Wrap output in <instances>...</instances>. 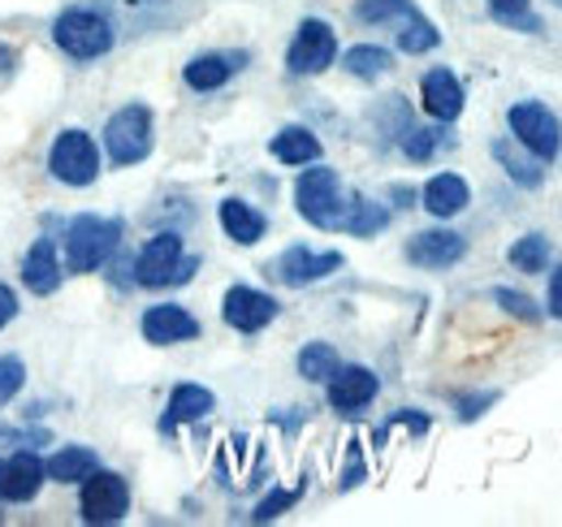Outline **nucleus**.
<instances>
[{
	"label": "nucleus",
	"instance_id": "f257e3e1",
	"mask_svg": "<svg viewBox=\"0 0 562 527\" xmlns=\"http://www.w3.org/2000/svg\"><path fill=\"white\" fill-rule=\"evenodd\" d=\"M122 247V221L113 216H74L66 229V268L70 272H95L113 260Z\"/></svg>",
	"mask_w": 562,
	"mask_h": 527
},
{
	"label": "nucleus",
	"instance_id": "f03ea898",
	"mask_svg": "<svg viewBox=\"0 0 562 527\" xmlns=\"http://www.w3.org/2000/svg\"><path fill=\"white\" fill-rule=\"evenodd\" d=\"M53 40L74 61H95L117 44V31L100 9H66L53 22Z\"/></svg>",
	"mask_w": 562,
	"mask_h": 527
},
{
	"label": "nucleus",
	"instance_id": "7ed1b4c3",
	"mask_svg": "<svg viewBox=\"0 0 562 527\" xmlns=\"http://www.w3.org/2000/svg\"><path fill=\"white\" fill-rule=\"evenodd\" d=\"M195 268H200V260H187V251H182V234L165 229V234L147 238V247L139 251V260H135V285H143V290L182 285V281L195 277Z\"/></svg>",
	"mask_w": 562,
	"mask_h": 527
},
{
	"label": "nucleus",
	"instance_id": "20e7f679",
	"mask_svg": "<svg viewBox=\"0 0 562 527\" xmlns=\"http://www.w3.org/2000/svg\"><path fill=\"white\" fill-rule=\"evenodd\" d=\"M294 203H299V216L316 229H338L347 212V195L334 169H303L294 182Z\"/></svg>",
	"mask_w": 562,
	"mask_h": 527
},
{
	"label": "nucleus",
	"instance_id": "39448f33",
	"mask_svg": "<svg viewBox=\"0 0 562 527\" xmlns=\"http://www.w3.org/2000/svg\"><path fill=\"white\" fill-rule=\"evenodd\" d=\"M151 143H156V122H151V109L147 104H126L109 117L104 126V152L113 165H139L151 156Z\"/></svg>",
	"mask_w": 562,
	"mask_h": 527
},
{
	"label": "nucleus",
	"instance_id": "423d86ee",
	"mask_svg": "<svg viewBox=\"0 0 562 527\" xmlns=\"http://www.w3.org/2000/svg\"><path fill=\"white\" fill-rule=\"evenodd\" d=\"M506 126H510V138H519L537 160H559L562 152V122L537 100H524V104H510L506 113Z\"/></svg>",
	"mask_w": 562,
	"mask_h": 527
},
{
	"label": "nucleus",
	"instance_id": "0eeeda50",
	"mask_svg": "<svg viewBox=\"0 0 562 527\" xmlns=\"http://www.w3.org/2000/svg\"><path fill=\"white\" fill-rule=\"evenodd\" d=\"M78 511H82V524H122L126 511H131V484L117 475V471H91L82 480V493H78Z\"/></svg>",
	"mask_w": 562,
	"mask_h": 527
},
{
	"label": "nucleus",
	"instance_id": "6e6552de",
	"mask_svg": "<svg viewBox=\"0 0 562 527\" xmlns=\"http://www.w3.org/2000/svg\"><path fill=\"white\" fill-rule=\"evenodd\" d=\"M338 57V35L329 22L321 18H303L290 48H285V69L299 74V78H312V74H325Z\"/></svg>",
	"mask_w": 562,
	"mask_h": 527
},
{
	"label": "nucleus",
	"instance_id": "1a4fd4ad",
	"mask_svg": "<svg viewBox=\"0 0 562 527\" xmlns=\"http://www.w3.org/2000/svg\"><path fill=\"white\" fill-rule=\"evenodd\" d=\"M48 169L57 182L66 187H91L100 178V147L87 131H61L53 152H48Z\"/></svg>",
	"mask_w": 562,
	"mask_h": 527
},
{
	"label": "nucleus",
	"instance_id": "9d476101",
	"mask_svg": "<svg viewBox=\"0 0 562 527\" xmlns=\"http://www.w3.org/2000/svg\"><path fill=\"white\" fill-rule=\"evenodd\" d=\"M338 268H342L338 251H312V247H285L278 260L269 264V272L278 277L281 285H294V290L316 285V281L334 277Z\"/></svg>",
	"mask_w": 562,
	"mask_h": 527
},
{
	"label": "nucleus",
	"instance_id": "9b49d317",
	"mask_svg": "<svg viewBox=\"0 0 562 527\" xmlns=\"http://www.w3.org/2000/svg\"><path fill=\"white\" fill-rule=\"evenodd\" d=\"M278 312H281L278 299L265 294V290H251V285H234V290H225V299H221L225 325L238 333H260L265 325L278 321Z\"/></svg>",
	"mask_w": 562,
	"mask_h": 527
},
{
	"label": "nucleus",
	"instance_id": "f8f14e48",
	"mask_svg": "<svg viewBox=\"0 0 562 527\" xmlns=\"http://www.w3.org/2000/svg\"><path fill=\"white\" fill-rule=\"evenodd\" d=\"M329 385V406L334 411H342V415H355V411H363L372 397L381 394V381H376V372L372 368H359V363H338L334 368V377L325 381Z\"/></svg>",
	"mask_w": 562,
	"mask_h": 527
},
{
	"label": "nucleus",
	"instance_id": "ddd939ff",
	"mask_svg": "<svg viewBox=\"0 0 562 527\" xmlns=\"http://www.w3.org/2000/svg\"><path fill=\"white\" fill-rule=\"evenodd\" d=\"M468 256V238L454 234V229H424L407 243V260L428 272H441V268H454V264Z\"/></svg>",
	"mask_w": 562,
	"mask_h": 527
},
{
	"label": "nucleus",
	"instance_id": "4468645a",
	"mask_svg": "<svg viewBox=\"0 0 562 527\" xmlns=\"http://www.w3.org/2000/svg\"><path fill=\"white\" fill-rule=\"evenodd\" d=\"M139 329L151 346H178V341H195L200 337V321L178 303H156V307L143 312Z\"/></svg>",
	"mask_w": 562,
	"mask_h": 527
},
{
	"label": "nucleus",
	"instance_id": "2eb2a0df",
	"mask_svg": "<svg viewBox=\"0 0 562 527\" xmlns=\"http://www.w3.org/2000/svg\"><path fill=\"white\" fill-rule=\"evenodd\" d=\"M48 471L31 450H13L0 459V502H31L44 489Z\"/></svg>",
	"mask_w": 562,
	"mask_h": 527
},
{
	"label": "nucleus",
	"instance_id": "dca6fc26",
	"mask_svg": "<svg viewBox=\"0 0 562 527\" xmlns=\"http://www.w3.org/2000/svg\"><path fill=\"white\" fill-rule=\"evenodd\" d=\"M61 277H66V272H61V256H57L53 238H35L31 251H26V260H22V285H26L31 294L48 299V294L61 290Z\"/></svg>",
	"mask_w": 562,
	"mask_h": 527
},
{
	"label": "nucleus",
	"instance_id": "f3484780",
	"mask_svg": "<svg viewBox=\"0 0 562 527\" xmlns=\"http://www.w3.org/2000/svg\"><path fill=\"white\" fill-rule=\"evenodd\" d=\"M420 100L432 122H454L463 113V82L450 69H428L420 82Z\"/></svg>",
	"mask_w": 562,
	"mask_h": 527
},
{
	"label": "nucleus",
	"instance_id": "a211bd4d",
	"mask_svg": "<svg viewBox=\"0 0 562 527\" xmlns=\"http://www.w3.org/2000/svg\"><path fill=\"white\" fill-rule=\"evenodd\" d=\"M216 411V397L204 385H191L182 381L173 394H169V406H165V419H160V433H178L182 424H200L204 415Z\"/></svg>",
	"mask_w": 562,
	"mask_h": 527
},
{
	"label": "nucleus",
	"instance_id": "6ab92c4d",
	"mask_svg": "<svg viewBox=\"0 0 562 527\" xmlns=\"http://www.w3.org/2000/svg\"><path fill=\"white\" fill-rule=\"evenodd\" d=\"M493 160L506 169V178L524 191H537L546 182V160H537L519 138H497L493 143Z\"/></svg>",
	"mask_w": 562,
	"mask_h": 527
},
{
	"label": "nucleus",
	"instance_id": "aec40b11",
	"mask_svg": "<svg viewBox=\"0 0 562 527\" xmlns=\"http://www.w3.org/2000/svg\"><path fill=\"white\" fill-rule=\"evenodd\" d=\"M243 61H247V53H200V57L187 61L182 78H187L191 91H216L243 69Z\"/></svg>",
	"mask_w": 562,
	"mask_h": 527
},
{
	"label": "nucleus",
	"instance_id": "412c9836",
	"mask_svg": "<svg viewBox=\"0 0 562 527\" xmlns=\"http://www.w3.org/2000/svg\"><path fill=\"white\" fill-rule=\"evenodd\" d=\"M216 216H221V229H225V238H234L238 247H256V243L265 238V229H269L265 212H256L247 199H221Z\"/></svg>",
	"mask_w": 562,
	"mask_h": 527
},
{
	"label": "nucleus",
	"instance_id": "4be33fe9",
	"mask_svg": "<svg viewBox=\"0 0 562 527\" xmlns=\"http://www.w3.org/2000/svg\"><path fill=\"white\" fill-rule=\"evenodd\" d=\"M420 199L437 221H450V216H459V212L472 203V187H468L459 173H437V178L424 182Z\"/></svg>",
	"mask_w": 562,
	"mask_h": 527
},
{
	"label": "nucleus",
	"instance_id": "5701e85b",
	"mask_svg": "<svg viewBox=\"0 0 562 527\" xmlns=\"http://www.w3.org/2000/svg\"><path fill=\"white\" fill-rule=\"evenodd\" d=\"M273 160L281 165H316L321 160V138L307 131V126H285L273 134Z\"/></svg>",
	"mask_w": 562,
	"mask_h": 527
},
{
	"label": "nucleus",
	"instance_id": "b1692460",
	"mask_svg": "<svg viewBox=\"0 0 562 527\" xmlns=\"http://www.w3.org/2000/svg\"><path fill=\"white\" fill-rule=\"evenodd\" d=\"M385 225H390V208H381V203H372V199H363V195H351L338 229H347L355 238H372V234H381Z\"/></svg>",
	"mask_w": 562,
	"mask_h": 527
},
{
	"label": "nucleus",
	"instance_id": "393cba45",
	"mask_svg": "<svg viewBox=\"0 0 562 527\" xmlns=\"http://www.w3.org/2000/svg\"><path fill=\"white\" fill-rule=\"evenodd\" d=\"M95 467H100V459H95L87 446H66V450H57L53 459L44 462L48 480H57V484H82Z\"/></svg>",
	"mask_w": 562,
	"mask_h": 527
},
{
	"label": "nucleus",
	"instance_id": "a878e982",
	"mask_svg": "<svg viewBox=\"0 0 562 527\" xmlns=\"http://www.w3.org/2000/svg\"><path fill=\"white\" fill-rule=\"evenodd\" d=\"M342 66L351 78H363V82H376V78H385L390 69H394V57H390V48H376V44H355L342 53Z\"/></svg>",
	"mask_w": 562,
	"mask_h": 527
},
{
	"label": "nucleus",
	"instance_id": "bb28decb",
	"mask_svg": "<svg viewBox=\"0 0 562 527\" xmlns=\"http://www.w3.org/2000/svg\"><path fill=\"white\" fill-rule=\"evenodd\" d=\"M334 368H338V350L329 346V341H307L303 350H299V377L303 381H329L334 377Z\"/></svg>",
	"mask_w": 562,
	"mask_h": 527
},
{
	"label": "nucleus",
	"instance_id": "cd10ccee",
	"mask_svg": "<svg viewBox=\"0 0 562 527\" xmlns=\"http://www.w3.org/2000/svg\"><path fill=\"white\" fill-rule=\"evenodd\" d=\"M437 44H441V35H437V26L424 18L420 9L403 18V31H398V48H403V53L420 57V53H432Z\"/></svg>",
	"mask_w": 562,
	"mask_h": 527
},
{
	"label": "nucleus",
	"instance_id": "c85d7f7f",
	"mask_svg": "<svg viewBox=\"0 0 562 527\" xmlns=\"http://www.w3.org/2000/svg\"><path fill=\"white\" fill-rule=\"evenodd\" d=\"M407 13H416L412 0H355V18L368 22V26H381V22H403Z\"/></svg>",
	"mask_w": 562,
	"mask_h": 527
},
{
	"label": "nucleus",
	"instance_id": "c756f323",
	"mask_svg": "<svg viewBox=\"0 0 562 527\" xmlns=\"http://www.w3.org/2000/svg\"><path fill=\"white\" fill-rule=\"evenodd\" d=\"M510 264H515L519 272H546V264H550V238L524 234V238L510 247Z\"/></svg>",
	"mask_w": 562,
	"mask_h": 527
},
{
	"label": "nucleus",
	"instance_id": "7c9ffc66",
	"mask_svg": "<svg viewBox=\"0 0 562 527\" xmlns=\"http://www.w3.org/2000/svg\"><path fill=\"white\" fill-rule=\"evenodd\" d=\"M485 4H490L493 18H497L502 26H519V31H528V35H532V31H541V18H537V13H528V4H532V0H485Z\"/></svg>",
	"mask_w": 562,
	"mask_h": 527
},
{
	"label": "nucleus",
	"instance_id": "2f4dec72",
	"mask_svg": "<svg viewBox=\"0 0 562 527\" xmlns=\"http://www.w3.org/2000/svg\"><path fill=\"white\" fill-rule=\"evenodd\" d=\"M26 385V363L18 355H0V406H9Z\"/></svg>",
	"mask_w": 562,
	"mask_h": 527
},
{
	"label": "nucleus",
	"instance_id": "473e14b6",
	"mask_svg": "<svg viewBox=\"0 0 562 527\" xmlns=\"http://www.w3.org/2000/svg\"><path fill=\"white\" fill-rule=\"evenodd\" d=\"M441 138H446V131H420V126H407V131H403V152H407L412 160H428V156L441 147Z\"/></svg>",
	"mask_w": 562,
	"mask_h": 527
},
{
	"label": "nucleus",
	"instance_id": "72a5a7b5",
	"mask_svg": "<svg viewBox=\"0 0 562 527\" xmlns=\"http://www.w3.org/2000/svg\"><path fill=\"white\" fill-rule=\"evenodd\" d=\"M294 502H299V489H273V493L256 506V515H251V519H256V524H273L281 511H290Z\"/></svg>",
	"mask_w": 562,
	"mask_h": 527
},
{
	"label": "nucleus",
	"instance_id": "f704fd0d",
	"mask_svg": "<svg viewBox=\"0 0 562 527\" xmlns=\"http://www.w3.org/2000/svg\"><path fill=\"white\" fill-rule=\"evenodd\" d=\"M493 299L510 312V316H519V321H528V325H537L541 321V307L528 299V294H515V290H493Z\"/></svg>",
	"mask_w": 562,
	"mask_h": 527
},
{
	"label": "nucleus",
	"instance_id": "c9c22d12",
	"mask_svg": "<svg viewBox=\"0 0 562 527\" xmlns=\"http://www.w3.org/2000/svg\"><path fill=\"white\" fill-rule=\"evenodd\" d=\"M493 402H497V394L463 397V402H459V419H463V424H472V419H476V415H485V406H493Z\"/></svg>",
	"mask_w": 562,
	"mask_h": 527
},
{
	"label": "nucleus",
	"instance_id": "e433bc0d",
	"mask_svg": "<svg viewBox=\"0 0 562 527\" xmlns=\"http://www.w3.org/2000/svg\"><path fill=\"white\" fill-rule=\"evenodd\" d=\"M13 316H18V294H13L9 285H0V329H4Z\"/></svg>",
	"mask_w": 562,
	"mask_h": 527
},
{
	"label": "nucleus",
	"instance_id": "4c0bfd02",
	"mask_svg": "<svg viewBox=\"0 0 562 527\" xmlns=\"http://www.w3.org/2000/svg\"><path fill=\"white\" fill-rule=\"evenodd\" d=\"M550 316L562 321V264L554 268V277H550Z\"/></svg>",
	"mask_w": 562,
	"mask_h": 527
},
{
	"label": "nucleus",
	"instance_id": "58836bf2",
	"mask_svg": "<svg viewBox=\"0 0 562 527\" xmlns=\"http://www.w3.org/2000/svg\"><path fill=\"white\" fill-rule=\"evenodd\" d=\"M13 61H18V57H13L9 48H0V74H9V66H13Z\"/></svg>",
	"mask_w": 562,
	"mask_h": 527
}]
</instances>
